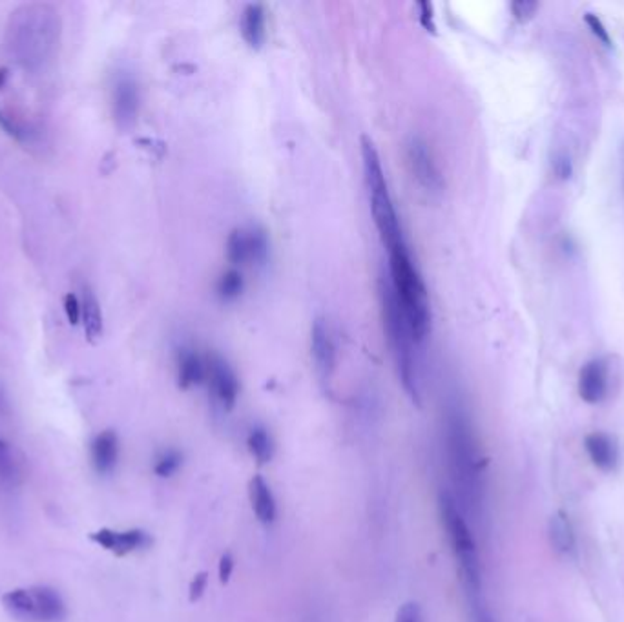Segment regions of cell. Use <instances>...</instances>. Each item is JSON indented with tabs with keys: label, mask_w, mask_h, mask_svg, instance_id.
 I'll list each match as a JSON object with an SVG mask.
<instances>
[{
	"label": "cell",
	"mask_w": 624,
	"mask_h": 622,
	"mask_svg": "<svg viewBox=\"0 0 624 622\" xmlns=\"http://www.w3.org/2000/svg\"><path fill=\"white\" fill-rule=\"evenodd\" d=\"M61 32L62 23L53 6L24 5L8 21L5 53L23 72L41 73L59 52Z\"/></svg>",
	"instance_id": "obj_1"
},
{
	"label": "cell",
	"mask_w": 624,
	"mask_h": 622,
	"mask_svg": "<svg viewBox=\"0 0 624 622\" xmlns=\"http://www.w3.org/2000/svg\"><path fill=\"white\" fill-rule=\"evenodd\" d=\"M444 444L449 474L458 493V506L480 513L485 496V462L469 416L460 407H449L444 418Z\"/></svg>",
	"instance_id": "obj_2"
},
{
	"label": "cell",
	"mask_w": 624,
	"mask_h": 622,
	"mask_svg": "<svg viewBox=\"0 0 624 622\" xmlns=\"http://www.w3.org/2000/svg\"><path fill=\"white\" fill-rule=\"evenodd\" d=\"M389 254V285L402 307L411 334L417 343H422L431 334V303L426 283L413 262L406 239L388 246Z\"/></svg>",
	"instance_id": "obj_3"
},
{
	"label": "cell",
	"mask_w": 624,
	"mask_h": 622,
	"mask_svg": "<svg viewBox=\"0 0 624 622\" xmlns=\"http://www.w3.org/2000/svg\"><path fill=\"white\" fill-rule=\"evenodd\" d=\"M361 161H363V174L369 190L370 212L374 225L384 241L386 246H391L404 237V230L400 225L398 212L395 208V201L389 192L388 177L382 167L380 154L369 138H361Z\"/></svg>",
	"instance_id": "obj_4"
},
{
	"label": "cell",
	"mask_w": 624,
	"mask_h": 622,
	"mask_svg": "<svg viewBox=\"0 0 624 622\" xmlns=\"http://www.w3.org/2000/svg\"><path fill=\"white\" fill-rule=\"evenodd\" d=\"M380 303H382V318L384 329L393 349V356L398 367V375L406 393L418 404L420 402V389H418V370H417V358L413 345L417 343L408 320L402 312V307L389 285V282L380 280Z\"/></svg>",
	"instance_id": "obj_5"
},
{
	"label": "cell",
	"mask_w": 624,
	"mask_h": 622,
	"mask_svg": "<svg viewBox=\"0 0 624 622\" xmlns=\"http://www.w3.org/2000/svg\"><path fill=\"white\" fill-rule=\"evenodd\" d=\"M440 517L446 530V535L449 539L453 555L460 566V573L469 586L471 591L480 589V557L476 550L475 537L471 533V528L464 517L462 508L455 501V496L449 493L440 494Z\"/></svg>",
	"instance_id": "obj_6"
},
{
	"label": "cell",
	"mask_w": 624,
	"mask_h": 622,
	"mask_svg": "<svg viewBox=\"0 0 624 622\" xmlns=\"http://www.w3.org/2000/svg\"><path fill=\"white\" fill-rule=\"evenodd\" d=\"M8 611L28 622H61L66 617V606L61 595L46 586L15 588L3 597Z\"/></svg>",
	"instance_id": "obj_7"
},
{
	"label": "cell",
	"mask_w": 624,
	"mask_h": 622,
	"mask_svg": "<svg viewBox=\"0 0 624 622\" xmlns=\"http://www.w3.org/2000/svg\"><path fill=\"white\" fill-rule=\"evenodd\" d=\"M267 254L269 241L262 228H235L226 239V258L234 267L262 263Z\"/></svg>",
	"instance_id": "obj_8"
},
{
	"label": "cell",
	"mask_w": 624,
	"mask_h": 622,
	"mask_svg": "<svg viewBox=\"0 0 624 622\" xmlns=\"http://www.w3.org/2000/svg\"><path fill=\"white\" fill-rule=\"evenodd\" d=\"M408 163L413 177L427 194L442 192V174L429 145L420 136H413L408 143Z\"/></svg>",
	"instance_id": "obj_9"
},
{
	"label": "cell",
	"mask_w": 624,
	"mask_h": 622,
	"mask_svg": "<svg viewBox=\"0 0 624 622\" xmlns=\"http://www.w3.org/2000/svg\"><path fill=\"white\" fill-rule=\"evenodd\" d=\"M206 382L225 409H232L239 397V380L234 368L217 354L206 358Z\"/></svg>",
	"instance_id": "obj_10"
},
{
	"label": "cell",
	"mask_w": 624,
	"mask_h": 622,
	"mask_svg": "<svg viewBox=\"0 0 624 622\" xmlns=\"http://www.w3.org/2000/svg\"><path fill=\"white\" fill-rule=\"evenodd\" d=\"M139 86L130 75H117L111 86V111L120 129H129L139 113Z\"/></svg>",
	"instance_id": "obj_11"
},
{
	"label": "cell",
	"mask_w": 624,
	"mask_h": 622,
	"mask_svg": "<svg viewBox=\"0 0 624 622\" xmlns=\"http://www.w3.org/2000/svg\"><path fill=\"white\" fill-rule=\"evenodd\" d=\"M311 354L322 382H329L336 370V343L325 320H316L311 330Z\"/></svg>",
	"instance_id": "obj_12"
},
{
	"label": "cell",
	"mask_w": 624,
	"mask_h": 622,
	"mask_svg": "<svg viewBox=\"0 0 624 622\" xmlns=\"http://www.w3.org/2000/svg\"><path fill=\"white\" fill-rule=\"evenodd\" d=\"M90 539L95 544H99L101 548H104L106 551H111L113 555H119V557L134 553V551H139V550L147 548L152 542L149 533L143 531V530L115 531V530L102 528V530L91 533Z\"/></svg>",
	"instance_id": "obj_13"
},
{
	"label": "cell",
	"mask_w": 624,
	"mask_h": 622,
	"mask_svg": "<svg viewBox=\"0 0 624 622\" xmlns=\"http://www.w3.org/2000/svg\"><path fill=\"white\" fill-rule=\"evenodd\" d=\"M608 393V367L602 359H590L579 372V397L586 404H599Z\"/></svg>",
	"instance_id": "obj_14"
},
{
	"label": "cell",
	"mask_w": 624,
	"mask_h": 622,
	"mask_svg": "<svg viewBox=\"0 0 624 622\" xmlns=\"http://www.w3.org/2000/svg\"><path fill=\"white\" fill-rule=\"evenodd\" d=\"M248 496H251L253 510L262 524H273L278 515V504L271 485L264 476H254L248 485Z\"/></svg>",
	"instance_id": "obj_15"
},
{
	"label": "cell",
	"mask_w": 624,
	"mask_h": 622,
	"mask_svg": "<svg viewBox=\"0 0 624 622\" xmlns=\"http://www.w3.org/2000/svg\"><path fill=\"white\" fill-rule=\"evenodd\" d=\"M93 469L99 474H108L113 471L119 460V438L113 431L99 433L90 447Z\"/></svg>",
	"instance_id": "obj_16"
},
{
	"label": "cell",
	"mask_w": 624,
	"mask_h": 622,
	"mask_svg": "<svg viewBox=\"0 0 624 622\" xmlns=\"http://www.w3.org/2000/svg\"><path fill=\"white\" fill-rule=\"evenodd\" d=\"M241 35L251 48H262L267 39V14L262 5H248L241 14Z\"/></svg>",
	"instance_id": "obj_17"
},
{
	"label": "cell",
	"mask_w": 624,
	"mask_h": 622,
	"mask_svg": "<svg viewBox=\"0 0 624 622\" xmlns=\"http://www.w3.org/2000/svg\"><path fill=\"white\" fill-rule=\"evenodd\" d=\"M584 449L591 464L602 471H610L617 465L619 451L611 436L606 433H590L584 438Z\"/></svg>",
	"instance_id": "obj_18"
},
{
	"label": "cell",
	"mask_w": 624,
	"mask_h": 622,
	"mask_svg": "<svg viewBox=\"0 0 624 622\" xmlns=\"http://www.w3.org/2000/svg\"><path fill=\"white\" fill-rule=\"evenodd\" d=\"M178 380L183 389L203 384L206 380V358L196 350L183 349L178 356Z\"/></svg>",
	"instance_id": "obj_19"
},
{
	"label": "cell",
	"mask_w": 624,
	"mask_h": 622,
	"mask_svg": "<svg viewBox=\"0 0 624 622\" xmlns=\"http://www.w3.org/2000/svg\"><path fill=\"white\" fill-rule=\"evenodd\" d=\"M81 321L86 334V340L91 343H97L102 336V311L99 305V300L90 289H84L82 300H81Z\"/></svg>",
	"instance_id": "obj_20"
},
{
	"label": "cell",
	"mask_w": 624,
	"mask_h": 622,
	"mask_svg": "<svg viewBox=\"0 0 624 622\" xmlns=\"http://www.w3.org/2000/svg\"><path fill=\"white\" fill-rule=\"evenodd\" d=\"M550 541L561 553H568L573 550L575 535L566 513L559 512L550 519Z\"/></svg>",
	"instance_id": "obj_21"
},
{
	"label": "cell",
	"mask_w": 624,
	"mask_h": 622,
	"mask_svg": "<svg viewBox=\"0 0 624 622\" xmlns=\"http://www.w3.org/2000/svg\"><path fill=\"white\" fill-rule=\"evenodd\" d=\"M246 445L251 455L260 462V464H267L273 458L274 453V445H273V438L267 433V429L264 427H254L251 433H248L246 438Z\"/></svg>",
	"instance_id": "obj_22"
},
{
	"label": "cell",
	"mask_w": 624,
	"mask_h": 622,
	"mask_svg": "<svg viewBox=\"0 0 624 622\" xmlns=\"http://www.w3.org/2000/svg\"><path fill=\"white\" fill-rule=\"evenodd\" d=\"M243 287H245V282L237 269H228L217 280V294L226 301L235 300L243 292Z\"/></svg>",
	"instance_id": "obj_23"
},
{
	"label": "cell",
	"mask_w": 624,
	"mask_h": 622,
	"mask_svg": "<svg viewBox=\"0 0 624 622\" xmlns=\"http://www.w3.org/2000/svg\"><path fill=\"white\" fill-rule=\"evenodd\" d=\"M181 462H183V456L179 451L176 449H167L163 451L158 458H156V464H154V473L161 478H168L172 474L178 473V469L181 467Z\"/></svg>",
	"instance_id": "obj_24"
},
{
	"label": "cell",
	"mask_w": 624,
	"mask_h": 622,
	"mask_svg": "<svg viewBox=\"0 0 624 622\" xmlns=\"http://www.w3.org/2000/svg\"><path fill=\"white\" fill-rule=\"evenodd\" d=\"M539 10L537 3H528V0H519V3L512 5V14L519 23H528L535 17Z\"/></svg>",
	"instance_id": "obj_25"
},
{
	"label": "cell",
	"mask_w": 624,
	"mask_h": 622,
	"mask_svg": "<svg viewBox=\"0 0 624 622\" xmlns=\"http://www.w3.org/2000/svg\"><path fill=\"white\" fill-rule=\"evenodd\" d=\"M584 21L588 24V28L591 30V33L597 37V41H600L604 46H610L611 44V39H610V33L608 30L604 28V24L600 23V19L593 14H586L584 15Z\"/></svg>",
	"instance_id": "obj_26"
},
{
	"label": "cell",
	"mask_w": 624,
	"mask_h": 622,
	"mask_svg": "<svg viewBox=\"0 0 624 622\" xmlns=\"http://www.w3.org/2000/svg\"><path fill=\"white\" fill-rule=\"evenodd\" d=\"M397 622H424V615H422L420 606L415 602L404 604L400 608V611L397 613Z\"/></svg>",
	"instance_id": "obj_27"
},
{
	"label": "cell",
	"mask_w": 624,
	"mask_h": 622,
	"mask_svg": "<svg viewBox=\"0 0 624 622\" xmlns=\"http://www.w3.org/2000/svg\"><path fill=\"white\" fill-rule=\"evenodd\" d=\"M64 311L68 316V321L72 325H77L81 321V300L75 294H66L64 298Z\"/></svg>",
	"instance_id": "obj_28"
},
{
	"label": "cell",
	"mask_w": 624,
	"mask_h": 622,
	"mask_svg": "<svg viewBox=\"0 0 624 622\" xmlns=\"http://www.w3.org/2000/svg\"><path fill=\"white\" fill-rule=\"evenodd\" d=\"M232 571H234V559H232V555L226 553L219 560V579H221V582H228V579L232 577Z\"/></svg>",
	"instance_id": "obj_29"
},
{
	"label": "cell",
	"mask_w": 624,
	"mask_h": 622,
	"mask_svg": "<svg viewBox=\"0 0 624 622\" xmlns=\"http://www.w3.org/2000/svg\"><path fill=\"white\" fill-rule=\"evenodd\" d=\"M205 589H206V575L199 573L190 584V600H197Z\"/></svg>",
	"instance_id": "obj_30"
},
{
	"label": "cell",
	"mask_w": 624,
	"mask_h": 622,
	"mask_svg": "<svg viewBox=\"0 0 624 622\" xmlns=\"http://www.w3.org/2000/svg\"><path fill=\"white\" fill-rule=\"evenodd\" d=\"M418 8L422 10V15H420V19L424 21V24H426V28H433V8H431V5H418Z\"/></svg>",
	"instance_id": "obj_31"
},
{
	"label": "cell",
	"mask_w": 624,
	"mask_h": 622,
	"mask_svg": "<svg viewBox=\"0 0 624 622\" xmlns=\"http://www.w3.org/2000/svg\"><path fill=\"white\" fill-rule=\"evenodd\" d=\"M473 618H475V622H494V620L491 618V615L487 613V609L482 608V606H475Z\"/></svg>",
	"instance_id": "obj_32"
}]
</instances>
